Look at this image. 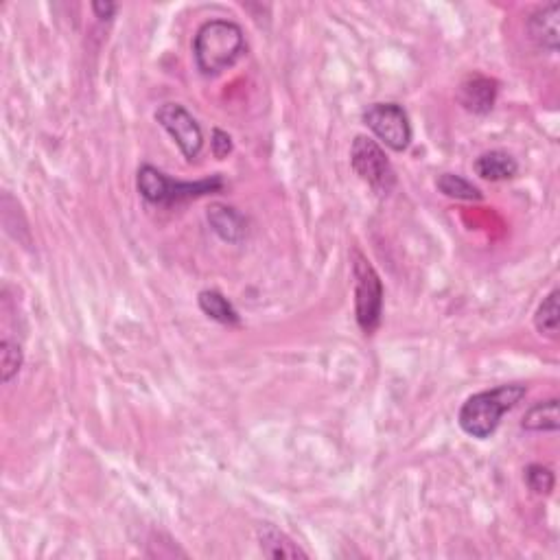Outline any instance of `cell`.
Wrapping results in <instances>:
<instances>
[{"instance_id": "cell-8", "label": "cell", "mask_w": 560, "mask_h": 560, "mask_svg": "<svg viewBox=\"0 0 560 560\" xmlns=\"http://www.w3.org/2000/svg\"><path fill=\"white\" fill-rule=\"evenodd\" d=\"M499 84L495 79L484 77V75H471L462 81V86L458 90V101L466 112L484 116L495 108L497 101V88Z\"/></svg>"}, {"instance_id": "cell-7", "label": "cell", "mask_w": 560, "mask_h": 560, "mask_svg": "<svg viewBox=\"0 0 560 560\" xmlns=\"http://www.w3.org/2000/svg\"><path fill=\"white\" fill-rule=\"evenodd\" d=\"M156 121L165 130L173 143L178 145L182 156L193 162L204 149V132L200 123L195 121V116L180 103H162L156 110Z\"/></svg>"}, {"instance_id": "cell-11", "label": "cell", "mask_w": 560, "mask_h": 560, "mask_svg": "<svg viewBox=\"0 0 560 560\" xmlns=\"http://www.w3.org/2000/svg\"><path fill=\"white\" fill-rule=\"evenodd\" d=\"M259 536V547L263 556L274 558V560H298V558H309V554L302 550V547L291 539L289 534H285L280 528L272 523H263L256 530Z\"/></svg>"}, {"instance_id": "cell-17", "label": "cell", "mask_w": 560, "mask_h": 560, "mask_svg": "<svg viewBox=\"0 0 560 560\" xmlns=\"http://www.w3.org/2000/svg\"><path fill=\"white\" fill-rule=\"evenodd\" d=\"M22 366H25V353L18 342L5 340L0 342V381L11 383L18 375Z\"/></svg>"}, {"instance_id": "cell-2", "label": "cell", "mask_w": 560, "mask_h": 560, "mask_svg": "<svg viewBox=\"0 0 560 560\" xmlns=\"http://www.w3.org/2000/svg\"><path fill=\"white\" fill-rule=\"evenodd\" d=\"M528 394L525 383H504L493 390H484L469 396L460 407L458 425L466 436L475 440H488L495 434L501 416L515 410Z\"/></svg>"}, {"instance_id": "cell-4", "label": "cell", "mask_w": 560, "mask_h": 560, "mask_svg": "<svg viewBox=\"0 0 560 560\" xmlns=\"http://www.w3.org/2000/svg\"><path fill=\"white\" fill-rule=\"evenodd\" d=\"M355 278V320L364 335H372L383 315V283L375 267L359 250H353Z\"/></svg>"}, {"instance_id": "cell-1", "label": "cell", "mask_w": 560, "mask_h": 560, "mask_svg": "<svg viewBox=\"0 0 560 560\" xmlns=\"http://www.w3.org/2000/svg\"><path fill=\"white\" fill-rule=\"evenodd\" d=\"M248 51L243 29L232 20H208L193 38L195 66L204 77H217L235 66Z\"/></svg>"}, {"instance_id": "cell-12", "label": "cell", "mask_w": 560, "mask_h": 560, "mask_svg": "<svg viewBox=\"0 0 560 560\" xmlns=\"http://www.w3.org/2000/svg\"><path fill=\"white\" fill-rule=\"evenodd\" d=\"M475 173L486 182H504L512 180L519 173V162L508 151L490 149L475 160Z\"/></svg>"}, {"instance_id": "cell-3", "label": "cell", "mask_w": 560, "mask_h": 560, "mask_svg": "<svg viewBox=\"0 0 560 560\" xmlns=\"http://www.w3.org/2000/svg\"><path fill=\"white\" fill-rule=\"evenodd\" d=\"M224 186L226 182L221 175H210V178L197 182H182L173 180L171 175L151 165H143L136 173V191L145 202L154 206H171L197 200V197L219 193Z\"/></svg>"}, {"instance_id": "cell-13", "label": "cell", "mask_w": 560, "mask_h": 560, "mask_svg": "<svg viewBox=\"0 0 560 560\" xmlns=\"http://www.w3.org/2000/svg\"><path fill=\"white\" fill-rule=\"evenodd\" d=\"M521 429L530 434H556L560 429L558 399H547L534 403L521 418Z\"/></svg>"}, {"instance_id": "cell-10", "label": "cell", "mask_w": 560, "mask_h": 560, "mask_svg": "<svg viewBox=\"0 0 560 560\" xmlns=\"http://www.w3.org/2000/svg\"><path fill=\"white\" fill-rule=\"evenodd\" d=\"M560 3H547L530 14L528 33L541 49L556 53L560 42Z\"/></svg>"}, {"instance_id": "cell-20", "label": "cell", "mask_w": 560, "mask_h": 560, "mask_svg": "<svg viewBox=\"0 0 560 560\" xmlns=\"http://www.w3.org/2000/svg\"><path fill=\"white\" fill-rule=\"evenodd\" d=\"M119 5L110 3V0H95L92 3V14H95L99 20H112L116 14H119Z\"/></svg>"}, {"instance_id": "cell-9", "label": "cell", "mask_w": 560, "mask_h": 560, "mask_svg": "<svg viewBox=\"0 0 560 560\" xmlns=\"http://www.w3.org/2000/svg\"><path fill=\"white\" fill-rule=\"evenodd\" d=\"M206 221L215 235L230 245H239L248 237V219L235 206L210 204L206 210Z\"/></svg>"}, {"instance_id": "cell-19", "label": "cell", "mask_w": 560, "mask_h": 560, "mask_svg": "<svg viewBox=\"0 0 560 560\" xmlns=\"http://www.w3.org/2000/svg\"><path fill=\"white\" fill-rule=\"evenodd\" d=\"M232 149H235V143H232V136L224 130H219L215 127L213 130V138H210V151H213V156L217 160H224L232 154Z\"/></svg>"}, {"instance_id": "cell-18", "label": "cell", "mask_w": 560, "mask_h": 560, "mask_svg": "<svg viewBox=\"0 0 560 560\" xmlns=\"http://www.w3.org/2000/svg\"><path fill=\"white\" fill-rule=\"evenodd\" d=\"M523 482L530 488L532 495L547 497V495H552V490L556 486V475L550 466L530 464L528 469L523 471Z\"/></svg>"}, {"instance_id": "cell-5", "label": "cell", "mask_w": 560, "mask_h": 560, "mask_svg": "<svg viewBox=\"0 0 560 560\" xmlns=\"http://www.w3.org/2000/svg\"><path fill=\"white\" fill-rule=\"evenodd\" d=\"M361 121H364L368 130L379 138V143L396 151V154H403V151L410 149L414 130L403 105L392 101L372 103L364 110V114H361Z\"/></svg>"}, {"instance_id": "cell-6", "label": "cell", "mask_w": 560, "mask_h": 560, "mask_svg": "<svg viewBox=\"0 0 560 560\" xmlns=\"http://www.w3.org/2000/svg\"><path fill=\"white\" fill-rule=\"evenodd\" d=\"M350 167L375 193L388 195L394 189L396 171L375 138L355 136L350 147Z\"/></svg>"}, {"instance_id": "cell-14", "label": "cell", "mask_w": 560, "mask_h": 560, "mask_svg": "<svg viewBox=\"0 0 560 560\" xmlns=\"http://www.w3.org/2000/svg\"><path fill=\"white\" fill-rule=\"evenodd\" d=\"M197 305H200L206 318L215 320L219 324L237 326L241 322V315L235 309V305H232V302L217 289L200 291V296H197Z\"/></svg>"}, {"instance_id": "cell-15", "label": "cell", "mask_w": 560, "mask_h": 560, "mask_svg": "<svg viewBox=\"0 0 560 560\" xmlns=\"http://www.w3.org/2000/svg\"><path fill=\"white\" fill-rule=\"evenodd\" d=\"M534 326L541 335L550 337V340H558L560 333V291L552 289L550 294L543 298L534 313Z\"/></svg>"}, {"instance_id": "cell-16", "label": "cell", "mask_w": 560, "mask_h": 560, "mask_svg": "<svg viewBox=\"0 0 560 560\" xmlns=\"http://www.w3.org/2000/svg\"><path fill=\"white\" fill-rule=\"evenodd\" d=\"M436 186L442 195L451 197V200H460V202H482L484 200V193L480 186H475L473 182L462 178V175H458V173L438 175Z\"/></svg>"}]
</instances>
